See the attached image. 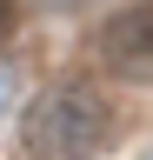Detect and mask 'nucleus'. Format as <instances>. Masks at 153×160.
Wrapping results in <instances>:
<instances>
[{
  "label": "nucleus",
  "mask_w": 153,
  "mask_h": 160,
  "mask_svg": "<svg viewBox=\"0 0 153 160\" xmlns=\"http://www.w3.org/2000/svg\"><path fill=\"white\" fill-rule=\"evenodd\" d=\"M113 133H120V113L93 87H73V80L47 87L20 120V140H27L33 160H93V153H107Z\"/></svg>",
  "instance_id": "nucleus-1"
},
{
  "label": "nucleus",
  "mask_w": 153,
  "mask_h": 160,
  "mask_svg": "<svg viewBox=\"0 0 153 160\" xmlns=\"http://www.w3.org/2000/svg\"><path fill=\"white\" fill-rule=\"evenodd\" d=\"M100 60H107V73L153 87V0H133V7L100 20Z\"/></svg>",
  "instance_id": "nucleus-2"
},
{
  "label": "nucleus",
  "mask_w": 153,
  "mask_h": 160,
  "mask_svg": "<svg viewBox=\"0 0 153 160\" xmlns=\"http://www.w3.org/2000/svg\"><path fill=\"white\" fill-rule=\"evenodd\" d=\"M13 27H20V7H13V0H0V40H13Z\"/></svg>",
  "instance_id": "nucleus-3"
},
{
  "label": "nucleus",
  "mask_w": 153,
  "mask_h": 160,
  "mask_svg": "<svg viewBox=\"0 0 153 160\" xmlns=\"http://www.w3.org/2000/svg\"><path fill=\"white\" fill-rule=\"evenodd\" d=\"M7 107H13V73L0 67V113H7Z\"/></svg>",
  "instance_id": "nucleus-4"
},
{
  "label": "nucleus",
  "mask_w": 153,
  "mask_h": 160,
  "mask_svg": "<svg viewBox=\"0 0 153 160\" xmlns=\"http://www.w3.org/2000/svg\"><path fill=\"white\" fill-rule=\"evenodd\" d=\"M53 7H80V0H53Z\"/></svg>",
  "instance_id": "nucleus-5"
}]
</instances>
